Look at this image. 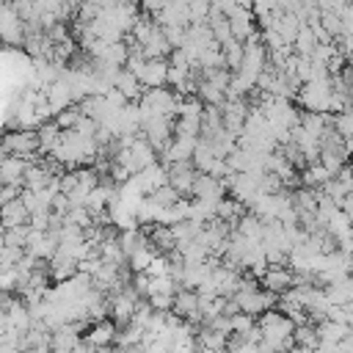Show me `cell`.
Listing matches in <instances>:
<instances>
[{
    "label": "cell",
    "mask_w": 353,
    "mask_h": 353,
    "mask_svg": "<svg viewBox=\"0 0 353 353\" xmlns=\"http://www.w3.org/2000/svg\"><path fill=\"white\" fill-rule=\"evenodd\" d=\"M223 353H229V350H223Z\"/></svg>",
    "instance_id": "cell-37"
},
{
    "label": "cell",
    "mask_w": 353,
    "mask_h": 353,
    "mask_svg": "<svg viewBox=\"0 0 353 353\" xmlns=\"http://www.w3.org/2000/svg\"><path fill=\"white\" fill-rule=\"evenodd\" d=\"M149 199H152V201H154L157 207H174V204H176V201L182 199V196H179V193H176V190H174V188H171V185L165 182V185L154 188V190L149 193Z\"/></svg>",
    "instance_id": "cell-22"
},
{
    "label": "cell",
    "mask_w": 353,
    "mask_h": 353,
    "mask_svg": "<svg viewBox=\"0 0 353 353\" xmlns=\"http://www.w3.org/2000/svg\"><path fill=\"white\" fill-rule=\"evenodd\" d=\"M22 193V188L19 185H0V204H6V201H11V199H17Z\"/></svg>",
    "instance_id": "cell-31"
},
{
    "label": "cell",
    "mask_w": 353,
    "mask_h": 353,
    "mask_svg": "<svg viewBox=\"0 0 353 353\" xmlns=\"http://www.w3.org/2000/svg\"><path fill=\"white\" fill-rule=\"evenodd\" d=\"M259 281H262L265 290L281 295V292H287L292 287V268L290 265L287 268L284 265H268V270H265V276Z\"/></svg>",
    "instance_id": "cell-8"
},
{
    "label": "cell",
    "mask_w": 353,
    "mask_h": 353,
    "mask_svg": "<svg viewBox=\"0 0 353 353\" xmlns=\"http://www.w3.org/2000/svg\"><path fill=\"white\" fill-rule=\"evenodd\" d=\"M317 47V39H314V33H312V28L309 25H301V30H298V36L292 39V50L298 52V55H312V50Z\"/></svg>",
    "instance_id": "cell-19"
},
{
    "label": "cell",
    "mask_w": 353,
    "mask_h": 353,
    "mask_svg": "<svg viewBox=\"0 0 353 353\" xmlns=\"http://www.w3.org/2000/svg\"><path fill=\"white\" fill-rule=\"evenodd\" d=\"M113 88L127 99V102H138V97H141V91H143V85H141V80L130 72V69H119V74L113 77Z\"/></svg>",
    "instance_id": "cell-12"
},
{
    "label": "cell",
    "mask_w": 353,
    "mask_h": 353,
    "mask_svg": "<svg viewBox=\"0 0 353 353\" xmlns=\"http://www.w3.org/2000/svg\"><path fill=\"white\" fill-rule=\"evenodd\" d=\"M234 232H240V234H243L245 240H251V243H262V221H259L254 212H243V215L237 218Z\"/></svg>",
    "instance_id": "cell-18"
},
{
    "label": "cell",
    "mask_w": 353,
    "mask_h": 353,
    "mask_svg": "<svg viewBox=\"0 0 353 353\" xmlns=\"http://www.w3.org/2000/svg\"><path fill=\"white\" fill-rule=\"evenodd\" d=\"M0 141H3V146H6L8 154H19L25 160H39V132L36 130L22 127V130H14V132L0 135Z\"/></svg>",
    "instance_id": "cell-3"
},
{
    "label": "cell",
    "mask_w": 353,
    "mask_h": 353,
    "mask_svg": "<svg viewBox=\"0 0 353 353\" xmlns=\"http://www.w3.org/2000/svg\"><path fill=\"white\" fill-rule=\"evenodd\" d=\"M116 323L110 320V317H105V320H97V323H91V328H88V334L83 336L85 342H91L94 347H110L113 342H116Z\"/></svg>",
    "instance_id": "cell-9"
},
{
    "label": "cell",
    "mask_w": 353,
    "mask_h": 353,
    "mask_svg": "<svg viewBox=\"0 0 353 353\" xmlns=\"http://www.w3.org/2000/svg\"><path fill=\"white\" fill-rule=\"evenodd\" d=\"M328 179H331V174H328V168L320 165V163H309V165L301 171V185H303V188H312V190H320Z\"/></svg>",
    "instance_id": "cell-17"
},
{
    "label": "cell",
    "mask_w": 353,
    "mask_h": 353,
    "mask_svg": "<svg viewBox=\"0 0 353 353\" xmlns=\"http://www.w3.org/2000/svg\"><path fill=\"white\" fill-rule=\"evenodd\" d=\"M143 88H160L168 83V61L165 58H146L141 74H138Z\"/></svg>",
    "instance_id": "cell-6"
},
{
    "label": "cell",
    "mask_w": 353,
    "mask_h": 353,
    "mask_svg": "<svg viewBox=\"0 0 353 353\" xmlns=\"http://www.w3.org/2000/svg\"><path fill=\"white\" fill-rule=\"evenodd\" d=\"M273 11H276V0H251V14L256 17V22L270 17Z\"/></svg>",
    "instance_id": "cell-30"
},
{
    "label": "cell",
    "mask_w": 353,
    "mask_h": 353,
    "mask_svg": "<svg viewBox=\"0 0 353 353\" xmlns=\"http://www.w3.org/2000/svg\"><path fill=\"white\" fill-rule=\"evenodd\" d=\"M292 342L295 345H303V347H317V331H314V325L312 323H301V325H295L292 328Z\"/></svg>",
    "instance_id": "cell-21"
},
{
    "label": "cell",
    "mask_w": 353,
    "mask_h": 353,
    "mask_svg": "<svg viewBox=\"0 0 353 353\" xmlns=\"http://www.w3.org/2000/svg\"><path fill=\"white\" fill-rule=\"evenodd\" d=\"M141 50H143V55L146 58H168L171 55V44H168V39H165V33H163V28L157 25L154 30H152V36L141 44Z\"/></svg>",
    "instance_id": "cell-13"
},
{
    "label": "cell",
    "mask_w": 353,
    "mask_h": 353,
    "mask_svg": "<svg viewBox=\"0 0 353 353\" xmlns=\"http://www.w3.org/2000/svg\"><path fill=\"white\" fill-rule=\"evenodd\" d=\"M6 295H8V292H3V290H0V309H3V301H6Z\"/></svg>",
    "instance_id": "cell-34"
},
{
    "label": "cell",
    "mask_w": 353,
    "mask_h": 353,
    "mask_svg": "<svg viewBox=\"0 0 353 353\" xmlns=\"http://www.w3.org/2000/svg\"><path fill=\"white\" fill-rule=\"evenodd\" d=\"M146 301L154 312H171V306H174V295H163V292H152Z\"/></svg>",
    "instance_id": "cell-28"
},
{
    "label": "cell",
    "mask_w": 353,
    "mask_h": 353,
    "mask_svg": "<svg viewBox=\"0 0 353 353\" xmlns=\"http://www.w3.org/2000/svg\"><path fill=\"white\" fill-rule=\"evenodd\" d=\"M0 185H3V182H0Z\"/></svg>",
    "instance_id": "cell-38"
},
{
    "label": "cell",
    "mask_w": 353,
    "mask_h": 353,
    "mask_svg": "<svg viewBox=\"0 0 353 353\" xmlns=\"http://www.w3.org/2000/svg\"><path fill=\"white\" fill-rule=\"evenodd\" d=\"M28 218H30V212H28V207L22 204L19 196L11 199V201H6V204H0V226H3V229L22 226V223H28Z\"/></svg>",
    "instance_id": "cell-10"
},
{
    "label": "cell",
    "mask_w": 353,
    "mask_h": 353,
    "mask_svg": "<svg viewBox=\"0 0 353 353\" xmlns=\"http://www.w3.org/2000/svg\"><path fill=\"white\" fill-rule=\"evenodd\" d=\"M336 55V44L334 41H328V44H317L314 50H312V63H320V66H328V61Z\"/></svg>",
    "instance_id": "cell-27"
},
{
    "label": "cell",
    "mask_w": 353,
    "mask_h": 353,
    "mask_svg": "<svg viewBox=\"0 0 353 353\" xmlns=\"http://www.w3.org/2000/svg\"><path fill=\"white\" fill-rule=\"evenodd\" d=\"M30 160L19 157V154H6L0 157V182L3 185H19L25 188V168Z\"/></svg>",
    "instance_id": "cell-7"
},
{
    "label": "cell",
    "mask_w": 353,
    "mask_h": 353,
    "mask_svg": "<svg viewBox=\"0 0 353 353\" xmlns=\"http://www.w3.org/2000/svg\"><path fill=\"white\" fill-rule=\"evenodd\" d=\"M221 52H223V66H226L229 72H234V69L240 66V61H243V41L229 39L226 44H221Z\"/></svg>",
    "instance_id": "cell-20"
},
{
    "label": "cell",
    "mask_w": 353,
    "mask_h": 353,
    "mask_svg": "<svg viewBox=\"0 0 353 353\" xmlns=\"http://www.w3.org/2000/svg\"><path fill=\"white\" fill-rule=\"evenodd\" d=\"M72 353H97V347L91 345V342H85V339H80L77 345H74V350Z\"/></svg>",
    "instance_id": "cell-32"
},
{
    "label": "cell",
    "mask_w": 353,
    "mask_h": 353,
    "mask_svg": "<svg viewBox=\"0 0 353 353\" xmlns=\"http://www.w3.org/2000/svg\"><path fill=\"white\" fill-rule=\"evenodd\" d=\"M301 25H303V22H301L295 14H276V19H273V25H270V28H273V30H276L287 44H292V39L298 36Z\"/></svg>",
    "instance_id": "cell-15"
},
{
    "label": "cell",
    "mask_w": 353,
    "mask_h": 353,
    "mask_svg": "<svg viewBox=\"0 0 353 353\" xmlns=\"http://www.w3.org/2000/svg\"><path fill=\"white\" fill-rule=\"evenodd\" d=\"M229 323H232V331H237V334H243V331H248L251 325H256L254 317L245 314V312H234V314H229Z\"/></svg>",
    "instance_id": "cell-29"
},
{
    "label": "cell",
    "mask_w": 353,
    "mask_h": 353,
    "mask_svg": "<svg viewBox=\"0 0 353 353\" xmlns=\"http://www.w3.org/2000/svg\"><path fill=\"white\" fill-rule=\"evenodd\" d=\"M323 292H325V298H328L331 306H345L347 301H353V276L347 273V276H342V279L325 284Z\"/></svg>",
    "instance_id": "cell-11"
},
{
    "label": "cell",
    "mask_w": 353,
    "mask_h": 353,
    "mask_svg": "<svg viewBox=\"0 0 353 353\" xmlns=\"http://www.w3.org/2000/svg\"><path fill=\"white\" fill-rule=\"evenodd\" d=\"M347 165H350V171H353V160H350V163H347Z\"/></svg>",
    "instance_id": "cell-36"
},
{
    "label": "cell",
    "mask_w": 353,
    "mask_h": 353,
    "mask_svg": "<svg viewBox=\"0 0 353 353\" xmlns=\"http://www.w3.org/2000/svg\"><path fill=\"white\" fill-rule=\"evenodd\" d=\"M245 212V204L243 201H237L234 196H223L218 204H215V218H221V221H226V223H232V226H237V218Z\"/></svg>",
    "instance_id": "cell-14"
},
{
    "label": "cell",
    "mask_w": 353,
    "mask_h": 353,
    "mask_svg": "<svg viewBox=\"0 0 353 353\" xmlns=\"http://www.w3.org/2000/svg\"><path fill=\"white\" fill-rule=\"evenodd\" d=\"M0 41L6 44H19L25 41V30H22V19L17 17V11L11 8L8 0H0Z\"/></svg>",
    "instance_id": "cell-4"
},
{
    "label": "cell",
    "mask_w": 353,
    "mask_h": 353,
    "mask_svg": "<svg viewBox=\"0 0 353 353\" xmlns=\"http://www.w3.org/2000/svg\"><path fill=\"white\" fill-rule=\"evenodd\" d=\"M138 110L141 119L146 116H165V119H176V105H179V94L168 91V88H143L138 97Z\"/></svg>",
    "instance_id": "cell-2"
},
{
    "label": "cell",
    "mask_w": 353,
    "mask_h": 353,
    "mask_svg": "<svg viewBox=\"0 0 353 353\" xmlns=\"http://www.w3.org/2000/svg\"><path fill=\"white\" fill-rule=\"evenodd\" d=\"M196 97H199L204 105H218V108L226 102V91L218 88L215 83H210L207 77H199V83H196Z\"/></svg>",
    "instance_id": "cell-16"
},
{
    "label": "cell",
    "mask_w": 353,
    "mask_h": 353,
    "mask_svg": "<svg viewBox=\"0 0 353 353\" xmlns=\"http://www.w3.org/2000/svg\"><path fill=\"white\" fill-rule=\"evenodd\" d=\"M292 328H295V323H292L287 314H281L279 309H268V312L259 314L262 342H265L268 347H273V350L287 353V350L295 345V342H292Z\"/></svg>",
    "instance_id": "cell-1"
},
{
    "label": "cell",
    "mask_w": 353,
    "mask_h": 353,
    "mask_svg": "<svg viewBox=\"0 0 353 353\" xmlns=\"http://www.w3.org/2000/svg\"><path fill=\"white\" fill-rule=\"evenodd\" d=\"M193 199L199 201H210V204H218L223 196H226V182L212 176V174H199L196 182H193Z\"/></svg>",
    "instance_id": "cell-5"
},
{
    "label": "cell",
    "mask_w": 353,
    "mask_h": 353,
    "mask_svg": "<svg viewBox=\"0 0 353 353\" xmlns=\"http://www.w3.org/2000/svg\"><path fill=\"white\" fill-rule=\"evenodd\" d=\"M287 353H314V347H303V345H292Z\"/></svg>",
    "instance_id": "cell-33"
},
{
    "label": "cell",
    "mask_w": 353,
    "mask_h": 353,
    "mask_svg": "<svg viewBox=\"0 0 353 353\" xmlns=\"http://www.w3.org/2000/svg\"><path fill=\"white\" fill-rule=\"evenodd\" d=\"M347 113H350V116H353V102H350V108H347Z\"/></svg>",
    "instance_id": "cell-35"
},
{
    "label": "cell",
    "mask_w": 353,
    "mask_h": 353,
    "mask_svg": "<svg viewBox=\"0 0 353 353\" xmlns=\"http://www.w3.org/2000/svg\"><path fill=\"white\" fill-rule=\"evenodd\" d=\"M28 232L30 226L22 223V226H11V229H3V245H14V248H25V240H28Z\"/></svg>",
    "instance_id": "cell-23"
},
{
    "label": "cell",
    "mask_w": 353,
    "mask_h": 353,
    "mask_svg": "<svg viewBox=\"0 0 353 353\" xmlns=\"http://www.w3.org/2000/svg\"><path fill=\"white\" fill-rule=\"evenodd\" d=\"M317 163H320V165H325V168H328V174L334 176V174L347 163V157H345V154H336V152H328V149H320Z\"/></svg>",
    "instance_id": "cell-25"
},
{
    "label": "cell",
    "mask_w": 353,
    "mask_h": 353,
    "mask_svg": "<svg viewBox=\"0 0 353 353\" xmlns=\"http://www.w3.org/2000/svg\"><path fill=\"white\" fill-rule=\"evenodd\" d=\"M320 25L328 30L331 39H336V36L342 33V17H339L336 11H323V14H320Z\"/></svg>",
    "instance_id": "cell-26"
},
{
    "label": "cell",
    "mask_w": 353,
    "mask_h": 353,
    "mask_svg": "<svg viewBox=\"0 0 353 353\" xmlns=\"http://www.w3.org/2000/svg\"><path fill=\"white\" fill-rule=\"evenodd\" d=\"M80 108L77 105H69V108H63V110H58V116H55V124L61 127V130H74V124L80 121Z\"/></svg>",
    "instance_id": "cell-24"
}]
</instances>
